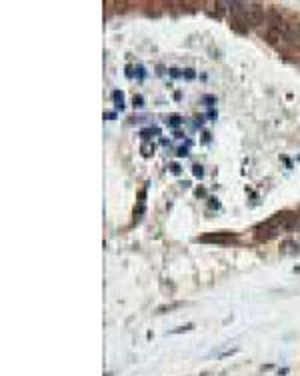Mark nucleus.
I'll return each instance as SVG.
<instances>
[{
  "mask_svg": "<svg viewBox=\"0 0 300 376\" xmlns=\"http://www.w3.org/2000/svg\"><path fill=\"white\" fill-rule=\"evenodd\" d=\"M280 228L282 230H298L300 228V214H296V212H282Z\"/></svg>",
  "mask_w": 300,
  "mask_h": 376,
  "instance_id": "1",
  "label": "nucleus"
},
{
  "mask_svg": "<svg viewBox=\"0 0 300 376\" xmlns=\"http://www.w3.org/2000/svg\"><path fill=\"white\" fill-rule=\"evenodd\" d=\"M234 236L232 234H206V236H202L200 240L202 242H218V244H224V242H228V240H232Z\"/></svg>",
  "mask_w": 300,
  "mask_h": 376,
  "instance_id": "2",
  "label": "nucleus"
},
{
  "mask_svg": "<svg viewBox=\"0 0 300 376\" xmlns=\"http://www.w3.org/2000/svg\"><path fill=\"white\" fill-rule=\"evenodd\" d=\"M298 250H300L298 244L292 242V240H286V242L280 246V252H282V254H294V252H298Z\"/></svg>",
  "mask_w": 300,
  "mask_h": 376,
  "instance_id": "3",
  "label": "nucleus"
},
{
  "mask_svg": "<svg viewBox=\"0 0 300 376\" xmlns=\"http://www.w3.org/2000/svg\"><path fill=\"white\" fill-rule=\"evenodd\" d=\"M152 152H154V146H152V144H142V154H144V156H150Z\"/></svg>",
  "mask_w": 300,
  "mask_h": 376,
  "instance_id": "4",
  "label": "nucleus"
},
{
  "mask_svg": "<svg viewBox=\"0 0 300 376\" xmlns=\"http://www.w3.org/2000/svg\"><path fill=\"white\" fill-rule=\"evenodd\" d=\"M114 102L118 108H122V102H124V98H122V92H114Z\"/></svg>",
  "mask_w": 300,
  "mask_h": 376,
  "instance_id": "5",
  "label": "nucleus"
},
{
  "mask_svg": "<svg viewBox=\"0 0 300 376\" xmlns=\"http://www.w3.org/2000/svg\"><path fill=\"white\" fill-rule=\"evenodd\" d=\"M186 330H192V324H186V326H182V328H176V330H174V334H178V332H186Z\"/></svg>",
  "mask_w": 300,
  "mask_h": 376,
  "instance_id": "6",
  "label": "nucleus"
},
{
  "mask_svg": "<svg viewBox=\"0 0 300 376\" xmlns=\"http://www.w3.org/2000/svg\"><path fill=\"white\" fill-rule=\"evenodd\" d=\"M194 174L196 176H202V166H194Z\"/></svg>",
  "mask_w": 300,
  "mask_h": 376,
  "instance_id": "7",
  "label": "nucleus"
},
{
  "mask_svg": "<svg viewBox=\"0 0 300 376\" xmlns=\"http://www.w3.org/2000/svg\"><path fill=\"white\" fill-rule=\"evenodd\" d=\"M134 106H142V98L140 96H134Z\"/></svg>",
  "mask_w": 300,
  "mask_h": 376,
  "instance_id": "8",
  "label": "nucleus"
},
{
  "mask_svg": "<svg viewBox=\"0 0 300 376\" xmlns=\"http://www.w3.org/2000/svg\"><path fill=\"white\" fill-rule=\"evenodd\" d=\"M178 156H186V148H180V150H178Z\"/></svg>",
  "mask_w": 300,
  "mask_h": 376,
  "instance_id": "9",
  "label": "nucleus"
}]
</instances>
